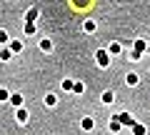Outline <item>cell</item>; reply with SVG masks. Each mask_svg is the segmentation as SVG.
<instances>
[{
  "instance_id": "cell-1",
  "label": "cell",
  "mask_w": 150,
  "mask_h": 135,
  "mask_svg": "<svg viewBox=\"0 0 150 135\" xmlns=\"http://www.w3.org/2000/svg\"><path fill=\"white\" fill-rule=\"evenodd\" d=\"M125 80H128V85H138V80H140V78L135 75V73H128V78H125Z\"/></svg>"
},
{
  "instance_id": "cell-2",
  "label": "cell",
  "mask_w": 150,
  "mask_h": 135,
  "mask_svg": "<svg viewBox=\"0 0 150 135\" xmlns=\"http://www.w3.org/2000/svg\"><path fill=\"white\" fill-rule=\"evenodd\" d=\"M40 48H43V53H50V50H53V43H50V40H43Z\"/></svg>"
},
{
  "instance_id": "cell-3",
  "label": "cell",
  "mask_w": 150,
  "mask_h": 135,
  "mask_svg": "<svg viewBox=\"0 0 150 135\" xmlns=\"http://www.w3.org/2000/svg\"><path fill=\"white\" fill-rule=\"evenodd\" d=\"M83 128H85V130H93V128H95V123H93V118H85V120H83Z\"/></svg>"
},
{
  "instance_id": "cell-4",
  "label": "cell",
  "mask_w": 150,
  "mask_h": 135,
  "mask_svg": "<svg viewBox=\"0 0 150 135\" xmlns=\"http://www.w3.org/2000/svg\"><path fill=\"white\" fill-rule=\"evenodd\" d=\"M55 103H58V98H55V95H45V105H55Z\"/></svg>"
},
{
  "instance_id": "cell-5",
  "label": "cell",
  "mask_w": 150,
  "mask_h": 135,
  "mask_svg": "<svg viewBox=\"0 0 150 135\" xmlns=\"http://www.w3.org/2000/svg\"><path fill=\"white\" fill-rule=\"evenodd\" d=\"M112 100H115V95H112V93H105V95H103V103H112Z\"/></svg>"
},
{
  "instance_id": "cell-6",
  "label": "cell",
  "mask_w": 150,
  "mask_h": 135,
  "mask_svg": "<svg viewBox=\"0 0 150 135\" xmlns=\"http://www.w3.org/2000/svg\"><path fill=\"white\" fill-rule=\"evenodd\" d=\"M35 18H38V10H35V8H33V10H28V23L35 20Z\"/></svg>"
},
{
  "instance_id": "cell-7",
  "label": "cell",
  "mask_w": 150,
  "mask_h": 135,
  "mask_svg": "<svg viewBox=\"0 0 150 135\" xmlns=\"http://www.w3.org/2000/svg\"><path fill=\"white\" fill-rule=\"evenodd\" d=\"M18 120H20V123H25V120H28V113H25V110H18Z\"/></svg>"
},
{
  "instance_id": "cell-8",
  "label": "cell",
  "mask_w": 150,
  "mask_h": 135,
  "mask_svg": "<svg viewBox=\"0 0 150 135\" xmlns=\"http://www.w3.org/2000/svg\"><path fill=\"white\" fill-rule=\"evenodd\" d=\"M85 30H88V33H93V30H95V23L88 20V23H85Z\"/></svg>"
},
{
  "instance_id": "cell-9",
  "label": "cell",
  "mask_w": 150,
  "mask_h": 135,
  "mask_svg": "<svg viewBox=\"0 0 150 135\" xmlns=\"http://www.w3.org/2000/svg\"><path fill=\"white\" fill-rule=\"evenodd\" d=\"M98 63L105 65V63H108V55H105V53H100V55H98Z\"/></svg>"
},
{
  "instance_id": "cell-10",
  "label": "cell",
  "mask_w": 150,
  "mask_h": 135,
  "mask_svg": "<svg viewBox=\"0 0 150 135\" xmlns=\"http://www.w3.org/2000/svg\"><path fill=\"white\" fill-rule=\"evenodd\" d=\"M8 98H10V95H8V90H5V88H0V100H8Z\"/></svg>"
},
{
  "instance_id": "cell-11",
  "label": "cell",
  "mask_w": 150,
  "mask_h": 135,
  "mask_svg": "<svg viewBox=\"0 0 150 135\" xmlns=\"http://www.w3.org/2000/svg\"><path fill=\"white\" fill-rule=\"evenodd\" d=\"M25 33H28V35H33V33H35V28H33V23H28V25H25Z\"/></svg>"
},
{
  "instance_id": "cell-12",
  "label": "cell",
  "mask_w": 150,
  "mask_h": 135,
  "mask_svg": "<svg viewBox=\"0 0 150 135\" xmlns=\"http://www.w3.org/2000/svg\"><path fill=\"white\" fill-rule=\"evenodd\" d=\"M135 50H140V53L145 50V43H143V40H138V43H135Z\"/></svg>"
},
{
  "instance_id": "cell-13",
  "label": "cell",
  "mask_w": 150,
  "mask_h": 135,
  "mask_svg": "<svg viewBox=\"0 0 150 135\" xmlns=\"http://www.w3.org/2000/svg\"><path fill=\"white\" fill-rule=\"evenodd\" d=\"M135 135H145V128H143V125H135Z\"/></svg>"
},
{
  "instance_id": "cell-14",
  "label": "cell",
  "mask_w": 150,
  "mask_h": 135,
  "mask_svg": "<svg viewBox=\"0 0 150 135\" xmlns=\"http://www.w3.org/2000/svg\"><path fill=\"white\" fill-rule=\"evenodd\" d=\"M5 40H8V33H5V30H0V43H5Z\"/></svg>"
}]
</instances>
